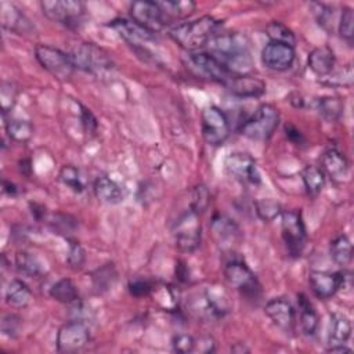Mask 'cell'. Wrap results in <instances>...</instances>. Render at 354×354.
<instances>
[{
  "instance_id": "34",
  "label": "cell",
  "mask_w": 354,
  "mask_h": 354,
  "mask_svg": "<svg viewBox=\"0 0 354 354\" xmlns=\"http://www.w3.org/2000/svg\"><path fill=\"white\" fill-rule=\"evenodd\" d=\"M162 8L166 19L169 18H185L191 15L196 4L191 0H174V1H160L158 3Z\"/></svg>"
},
{
  "instance_id": "31",
  "label": "cell",
  "mask_w": 354,
  "mask_h": 354,
  "mask_svg": "<svg viewBox=\"0 0 354 354\" xmlns=\"http://www.w3.org/2000/svg\"><path fill=\"white\" fill-rule=\"evenodd\" d=\"M50 296L53 299H55L57 301L65 303V304L75 303L79 299V293H77L75 283L68 278H62V279L57 281L50 288Z\"/></svg>"
},
{
  "instance_id": "48",
  "label": "cell",
  "mask_w": 354,
  "mask_h": 354,
  "mask_svg": "<svg viewBox=\"0 0 354 354\" xmlns=\"http://www.w3.org/2000/svg\"><path fill=\"white\" fill-rule=\"evenodd\" d=\"M82 120H83V126H84L86 131L94 133V131L97 130V119H95L94 115H93L88 109H86V108H83V111H82Z\"/></svg>"
},
{
  "instance_id": "32",
  "label": "cell",
  "mask_w": 354,
  "mask_h": 354,
  "mask_svg": "<svg viewBox=\"0 0 354 354\" xmlns=\"http://www.w3.org/2000/svg\"><path fill=\"white\" fill-rule=\"evenodd\" d=\"M15 267L21 274H24L26 277H32V278L39 277L43 272L41 263L39 261V259L26 250L17 252Z\"/></svg>"
},
{
  "instance_id": "24",
  "label": "cell",
  "mask_w": 354,
  "mask_h": 354,
  "mask_svg": "<svg viewBox=\"0 0 354 354\" xmlns=\"http://www.w3.org/2000/svg\"><path fill=\"white\" fill-rule=\"evenodd\" d=\"M94 194L98 201L106 205H118L123 201L122 188L116 181L106 176H101L94 183Z\"/></svg>"
},
{
  "instance_id": "5",
  "label": "cell",
  "mask_w": 354,
  "mask_h": 354,
  "mask_svg": "<svg viewBox=\"0 0 354 354\" xmlns=\"http://www.w3.org/2000/svg\"><path fill=\"white\" fill-rule=\"evenodd\" d=\"M75 68L90 73H101L112 66L108 54L93 43L76 44L69 54Z\"/></svg>"
},
{
  "instance_id": "29",
  "label": "cell",
  "mask_w": 354,
  "mask_h": 354,
  "mask_svg": "<svg viewBox=\"0 0 354 354\" xmlns=\"http://www.w3.org/2000/svg\"><path fill=\"white\" fill-rule=\"evenodd\" d=\"M329 253L337 266H347L353 257V245L346 235H339L330 242Z\"/></svg>"
},
{
  "instance_id": "26",
  "label": "cell",
  "mask_w": 354,
  "mask_h": 354,
  "mask_svg": "<svg viewBox=\"0 0 354 354\" xmlns=\"http://www.w3.org/2000/svg\"><path fill=\"white\" fill-rule=\"evenodd\" d=\"M297 304H299V322L301 332L306 336H313L318 328V315L310 303V300L303 295H297Z\"/></svg>"
},
{
  "instance_id": "10",
  "label": "cell",
  "mask_w": 354,
  "mask_h": 354,
  "mask_svg": "<svg viewBox=\"0 0 354 354\" xmlns=\"http://www.w3.org/2000/svg\"><path fill=\"white\" fill-rule=\"evenodd\" d=\"M199 214L191 209L181 214L174 224L176 246L181 252H194L201 243V221Z\"/></svg>"
},
{
  "instance_id": "8",
  "label": "cell",
  "mask_w": 354,
  "mask_h": 354,
  "mask_svg": "<svg viewBox=\"0 0 354 354\" xmlns=\"http://www.w3.org/2000/svg\"><path fill=\"white\" fill-rule=\"evenodd\" d=\"M43 14L68 28L79 26L84 15V4L76 0H46L40 3Z\"/></svg>"
},
{
  "instance_id": "3",
  "label": "cell",
  "mask_w": 354,
  "mask_h": 354,
  "mask_svg": "<svg viewBox=\"0 0 354 354\" xmlns=\"http://www.w3.org/2000/svg\"><path fill=\"white\" fill-rule=\"evenodd\" d=\"M279 124V112L271 104H261L241 126V134L250 140H268Z\"/></svg>"
},
{
  "instance_id": "36",
  "label": "cell",
  "mask_w": 354,
  "mask_h": 354,
  "mask_svg": "<svg viewBox=\"0 0 354 354\" xmlns=\"http://www.w3.org/2000/svg\"><path fill=\"white\" fill-rule=\"evenodd\" d=\"M266 33L270 37V41L283 43V44H288L292 47L296 43V37H295L293 32L279 21H271L266 28Z\"/></svg>"
},
{
  "instance_id": "39",
  "label": "cell",
  "mask_w": 354,
  "mask_h": 354,
  "mask_svg": "<svg viewBox=\"0 0 354 354\" xmlns=\"http://www.w3.org/2000/svg\"><path fill=\"white\" fill-rule=\"evenodd\" d=\"M337 30L342 39L351 41L353 36H354V12L353 8L350 7H343L342 14H340V19H339V25H337Z\"/></svg>"
},
{
  "instance_id": "16",
  "label": "cell",
  "mask_w": 354,
  "mask_h": 354,
  "mask_svg": "<svg viewBox=\"0 0 354 354\" xmlns=\"http://www.w3.org/2000/svg\"><path fill=\"white\" fill-rule=\"evenodd\" d=\"M228 91L242 98H259L266 93V83L252 75H232L224 84Z\"/></svg>"
},
{
  "instance_id": "15",
  "label": "cell",
  "mask_w": 354,
  "mask_h": 354,
  "mask_svg": "<svg viewBox=\"0 0 354 354\" xmlns=\"http://www.w3.org/2000/svg\"><path fill=\"white\" fill-rule=\"evenodd\" d=\"M296 58L295 48L292 46L268 41L261 50V62L271 71H286L289 69Z\"/></svg>"
},
{
  "instance_id": "37",
  "label": "cell",
  "mask_w": 354,
  "mask_h": 354,
  "mask_svg": "<svg viewBox=\"0 0 354 354\" xmlns=\"http://www.w3.org/2000/svg\"><path fill=\"white\" fill-rule=\"evenodd\" d=\"M254 209H256L257 216L264 221H272L278 216L282 214L281 205L271 198H261V199L256 201Z\"/></svg>"
},
{
  "instance_id": "18",
  "label": "cell",
  "mask_w": 354,
  "mask_h": 354,
  "mask_svg": "<svg viewBox=\"0 0 354 354\" xmlns=\"http://www.w3.org/2000/svg\"><path fill=\"white\" fill-rule=\"evenodd\" d=\"M267 317L282 330H292L295 325V308L289 300L283 297H275L267 301L264 307Z\"/></svg>"
},
{
  "instance_id": "9",
  "label": "cell",
  "mask_w": 354,
  "mask_h": 354,
  "mask_svg": "<svg viewBox=\"0 0 354 354\" xmlns=\"http://www.w3.org/2000/svg\"><path fill=\"white\" fill-rule=\"evenodd\" d=\"M202 137L209 145H220L230 136V122L224 111L210 105L202 111Z\"/></svg>"
},
{
  "instance_id": "13",
  "label": "cell",
  "mask_w": 354,
  "mask_h": 354,
  "mask_svg": "<svg viewBox=\"0 0 354 354\" xmlns=\"http://www.w3.org/2000/svg\"><path fill=\"white\" fill-rule=\"evenodd\" d=\"M130 15L134 22L152 33L162 30L167 21L162 8L155 1H134L130 6Z\"/></svg>"
},
{
  "instance_id": "20",
  "label": "cell",
  "mask_w": 354,
  "mask_h": 354,
  "mask_svg": "<svg viewBox=\"0 0 354 354\" xmlns=\"http://www.w3.org/2000/svg\"><path fill=\"white\" fill-rule=\"evenodd\" d=\"M191 62L209 79L225 84L232 76L212 54L209 53H194L189 57Z\"/></svg>"
},
{
  "instance_id": "30",
  "label": "cell",
  "mask_w": 354,
  "mask_h": 354,
  "mask_svg": "<svg viewBox=\"0 0 354 354\" xmlns=\"http://www.w3.org/2000/svg\"><path fill=\"white\" fill-rule=\"evenodd\" d=\"M301 180L307 194L318 195L322 191L325 184V173L322 171L321 167L308 165L301 171Z\"/></svg>"
},
{
  "instance_id": "23",
  "label": "cell",
  "mask_w": 354,
  "mask_h": 354,
  "mask_svg": "<svg viewBox=\"0 0 354 354\" xmlns=\"http://www.w3.org/2000/svg\"><path fill=\"white\" fill-rule=\"evenodd\" d=\"M350 336H351V322H350L348 317L342 313H333L330 315L329 330H328L329 347L346 344V342L350 339Z\"/></svg>"
},
{
  "instance_id": "40",
  "label": "cell",
  "mask_w": 354,
  "mask_h": 354,
  "mask_svg": "<svg viewBox=\"0 0 354 354\" xmlns=\"http://www.w3.org/2000/svg\"><path fill=\"white\" fill-rule=\"evenodd\" d=\"M209 202H210L209 189L203 184L196 185L191 194V210L199 214L207 209Z\"/></svg>"
},
{
  "instance_id": "33",
  "label": "cell",
  "mask_w": 354,
  "mask_h": 354,
  "mask_svg": "<svg viewBox=\"0 0 354 354\" xmlns=\"http://www.w3.org/2000/svg\"><path fill=\"white\" fill-rule=\"evenodd\" d=\"M7 136L17 142H26L33 136V126L26 119H10L6 123Z\"/></svg>"
},
{
  "instance_id": "14",
  "label": "cell",
  "mask_w": 354,
  "mask_h": 354,
  "mask_svg": "<svg viewBox=\"0 0 354 354\" xmlns=\"http://www.w3.org/2000/svg\"><path fill=\"white\" fill-rule=\"evenodd\" d=\"M227 171L245 184H260V173L254 159L245 152H231L225 159Z\"/></svg>"
},
{
  "instance_id": "19",
  "label": "cell",
  "mask_w": 354,
  "mask_h": 354,
  "mask_svg": "<svg viewBox=\"0 0 354 354\" xmlns=\"http://www.w3.org/2000/svg\"><path fill=\"white\" fill-rule=\"evenodd\" d=\"M109 26L118 32L120 37H123L130 44H142L155 39V33L147 30L141 25L134 21H129L124 18H118L111 21Z\"/></svg>"
},
{
  "instance_id": "25",
  "label": "cell",
  "mask_w": 354,
  "mask_h": 354,
  "mask_svg": "<svg viewBox=\"0 0 354 354\" xmlns=\"http://www.w3.org/2000/svg\"><path fill=\"white\" fill-rule=\"evenodd\" d=\"M1 25L12 32L25 33L30 29V24L28 18L14 6L10 3H1Z\"/></svg>"
},
{
  "instance_id": "21",
  "label": "cell",
  "mask_w": 354,
  "mask_h": 354,
  "mask_svg": "<svg viewBox=\"0 0 354 354\" xmlns=\"http://www.w3.org/2000/svg\"><path fill=\"white\" fill-rule=\"evenodd\" d=\"M322 171H325L333 181H343L348 174V162L346 156L337 149H328L322 155Z\"/></svg>"
},
{
  "instance_id": "11",
  "label": "cell",
  "mask_w": 354,
  "mask_h": 354,
  "mask_svg": "<svg viewBox=\"0 0 354 354\" xmlns=\"http://www.w3.org/2000/svg\"><path fill=\"white\" fill-rule=\"evenodd\" d=\"M347 282H351V275L347 271H311L308 274V283L311 290L319 299L332 297L337 290L346 288Z\"/></svg>"
},
{
  "instance_id": "27",
  "label": "cell",
  "mask_w": 354,
  "mask_h": 354,
  "mask_svg": "<svg viewBox=\"0 0 354 354\" xmlns=\"http://www.w3.org/2000/svg\"><path fill=\"white\" fill-rule=\"evenodd\" d=\"M32 300L29 286L21 279H12L6 288V301L12 307H25Z\"/></svg>"
},
{
  "instance_id": "7",
  "label": "cell",
  "mask_w": 354,
  "mask_h": 354,
  "mask_svg": "<svg viewBox=\"0 0 354 354\" xmlns=\"http://www.w3.org/2000/svg\"><path fill=\"white\" fill-rule=\"evenodd\" d=\"M282 239L289 256L299 257L306 246V227L300 210L282 212Z\"/></svg>"
},
{
  "instance_id": "28",
  "label": "cell",
  "mask_w": 354,
  "mask_h": 354,
  "mask_svg": "<svg viewBox=\"0 0 354 354\" xmlns=\"http://www.w3.org/2000/svg\"><path fill=\"white\" fill-rule=\"evenodd\" d=\"M344 109V101L340 97L326 95L317 100V111L326 122H336Z\"/></svg>"
},
{
  "instance_id": "22",
  "label": "cell",
  "mask_w": 354,
  "mask_h": 354,
  "mask_svg": "<svg viewBox=\"0 0 354 354\" xmlns=\"http://www.w3.org/2000/svg\"><path fill=\"white\" fill-rule=\"evenodd\" d=\"M307 62L317 76H328L335 68V54L326 46L315 47L310 51Z\"/></svg>"
},
{
  "instance_id": "2",
  "label": "cell",
  "mask_w": 354,
  "mask_h": 354,
  "mask_svg": "<svg viewBox=\"0 0 354 354\" xmlns=\"http://www.w3.org/2000/svg\"><path fill=\"white\" fill-rule=\"evenodd\" d=\"M223 21L210 15H203L194 21L183 22L169 30V36L184 50L196 51L207 46L210 39L217 35Z\"/></svg>"
},
{
  "instance_id": "12",
  "label": "cell",
  "mask_w": 354,
  "mask_h": 354,
  "mask_svg": "<svg viewBox=\"0 0 354 354\" xmlns=\"http://www.w3.org/2000/svg\"><path fill=\"white\" fill-rule=\"evenodd\" d=\"M90 340V332L82 321L64 324L57 333V348L61 353H75L82 350Z\"/></svg>"
},
{
  "instance_id": "42",
  "label": "cell",
  "mask_w": 354,
  "mask_h": 354,
  "mask_svg": "<svg viewBox=\"0 0 354 354\" xmlns=\"http://www.w3.org/2000/svg\"><path fill=\"white\" fill-rule=\"evenodd\" d=\"M0 100H1V109L3 115L10 112L17 101V88L12 83L3 82L0 87Z\"/></svg>"
},
{
  "instance_id": "1",
  "label": "cell",
  "mask_w": 354,
  "mask_h": 354,
  "mask_svg": "<svg viewBox=\"0 0 354 354\" xmlns=\"http://www.w3.org/2000/svg\"><path fill=\"white\" fill-rule=\"evenodd\" d=\"M212 54L231 75H248L253 68V59L248 39L239 33L216 35L207 43Z\"/></svg>"
},
{
  "instance_id": "45",
  "label": "cell",
  "mask_w": 354,
  "mask_h": 354,
  "mask_svg": "<svg viewBox=\"0 0 354 354\" xmlns=\"http://www.w3.org/2000/svg\"><path fill=\"white\" fill-rule=\"evenodd\" d=\"M21 329V318L15 314H8L3 318L1 321V332L6 335V336H10V337H14L18 335Z\"/></svg>"
},
{
  "instance_id": "4",
  "label": "cell",
  "mask_w": 354,
  "mask_h": 354,
  "mask_svg": "<svg viewBox=\"0 0 354 354\" xmlns=\"http://www.w3.org/2000/svg\"><path fill=\"white\" fill-rule=\"evenodd\" d=\"M35 57L48 73L59 80H66L73 75L75 65L69 54L57 47L48 44H37L35 48Z\"/></svg>"
},
{
  "instance_id": "43",
  "label": "cell",
  "mask_w": 354,
  "mask_h": 354,
  "mask_svg": "<svg viewBox=\"0 0 354 354\" xmlns=\"http://www.w3.org/2000/svg\"><path fill=\"white\" fill-rule=\"evenodd\" d=\"M84 259H86L84 250L80 246V243L76 242V241H69V252H68V259H66L68 264L72 268L77 270V268H80L83 266Z\"/></svg>"
},
{
  "instance_id": "38",
  "label": "cell",
  "mask_w": 354,
  "mask_h": 354,
  "mask_svg": "<svg viewBox=\"0 0 354 354\" xmlns=\"http://www.w3.org/2000/svg\"><path fill=\"white\" fill-rule=\"evenodd\" d=\"M116 279V271L113 264H105L93 274V283L97 290L109 289Z\"/></svg>"
},
{
  "instance_id": "6",
  "label": "cell",
  "mask_w": 354,
  "mask_h": 354,
  "mask_svg": "<svg viewBox=\"0 0 354 354\" xmlns=\"http://www.w3.org/2000/svg\"><path fill=\"white\" fill-rule=\"evenodd\" d=\"M224 278L228 285L238 289L241 295L248 300H254L260 297L261 286L256 275L243 261H230L224 268Z\"/></svg>"
},
{
  "instance_id": "17",
  "label": "cell",
  "mask_w": 354,
  "mask_h": 354,
  "mask_svg": "<svg viewBox=\"0 0 354 354\" xmlns=\"http://www.w3.org/2000/svg\"><path fill=\"white\" fill-rule=\"evenodd\" d=\"M210 230L214 241L223 249H231L241 236V231L236 223L223 214H216L212 218Z\"/></svg>"
},
{
  "instance_id": "35",
  "label": "cell",
  "mask_w": 354,
  "mask_h": 354,
  "mask_svg": "<svg viewBox=\"0 0 354 354\" xmlns=\"http://www.w3.org/2000/svg\"><path fill=\"white\" fill-rule=\"evenodd\" d=\"M58 178L64 185L69 187L75 192H83L86 188V178H84L83 173L79 169H76L75 166H71V165L64 166L59 170Z\"/></svg>"
},
{
  "instance_id": "51",
  "label": "cell",
  "mask_w": 354,
  "mask_h": 354,
  "mask_svg": "<svg viewBox=\"0 0 354 354\" xmlns=\"http://www.w3.org/2000/svg\"><path fill=\"white\" fill-rule=\"evenodd\" d=\"M231 350L234 353H249V348L245 347V344H242V343H236Z\"/></svg>"
},
{
  "instance_id": "41",
  "label": "cell",
  "mask_w": 354,
  "mask_h": 354,
  "mask_svg": "<svg viewBox=\"0 0 354 354\" xmlns=\"http://www.w3.org/2000/svg\"><path fill=\"white\" fill-rule=\"evenodd\" d=\"M326 83L329 86H343L350 87L353 84V68L351 65H344L336 72H330L326 77Z\"/></svg>"
},
{
  "instance_id": "46",
  "label": "cell",
  "mask_w": 354,
  "mask_h": 354,
  "mask_svg": "<svg viewBox=\"0 0 354 354\" xmlns=\"http://www.w3.org/2000/svg\"><path fill=\"white\" fill-rule=\"evenodd\" d=\"M151 290H152V285L144 279H134L129 283V292L136 297L147 296L151 293Z\"/></svg>"
},
{
  "instance_id": "44",
  "label": "cell",
  "mask_w": 354,
  "mask_h": 354,
  "mask_svg": "<svg viewBox=\"0 0 354 354\" xmlns=\"http://www.w3.org/2000/svg\"><path fill=\"white\" fill-rule=\"evenodd\" d=\"M171 347L176 353H191L195 350V339L187 333L176 335L171 339Z\"/></svg>"
},
{
  "instance_id": "50",
  "label": "cell",
  "mask_w": 354,
  "mask_h": 354,
  "mask_svg": "<svg viewBox=\"0 0 354 354\" xmlns=\"http://www.w3.org/2000/svg\"><path fill=\"white\" fill-rule=\"evenodd\" d=\"M329 353H351V348L347 347L346 344H339V346H332L328 347Z\"/></svg>"
},
{
  "instance_id": "49",
  "label": "cell",
  "mask_w": 354,
  "mask_h": 354,
  "mask_svg": "<svg viewBox=\"0 0 354 354\" xmlns=\"http://www.w3.org/2000/svg\"><path fill=\"white\" fill-rule=\"evenodd\" d=\"M3 191L11 196H14L17 194V187L15 184L7 181V180H3Z\"/></svg>"
},
{
  "instance_id": "47",
  "label": "cell",
  "mask_w": 354,
  "mask_h": 354,
  "mask_svg": "<svg viewBox=\"0 0 354 354\" xmlns=\"http://www.w3.org/2000/svg\"><path fill=\"white\" fill-rule=\"evenodd\" d=\"M285 133H286V137L295 144V145H301L306 142L303 134L300 133V130H297L293 124H285Z\"/></svg>"
}]
</instances>
